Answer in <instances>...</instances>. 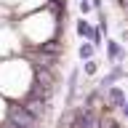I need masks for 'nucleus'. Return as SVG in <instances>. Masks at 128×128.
I'll use <instances>...</instances> for the list:
<instances>
[{
  "label": "nucleus",
  "instance_id": "obj_7",
  "mask_svg": "<svg viewBox=\"0 0 128 128\" xmlns=\"http://www.w3.org/2000/svg\"><path fill=\"white\" fill-rule=\"evenodd\" d=\"M91 6H94V11H102L104 3H102V0H91Z\"/></svg>",
  "mask_w": 128,
  "mask_h": 128
},
{
  "label": "nucleus",
  "instance_id": "obj_1",
  "mask_svg": "<svg viewBox=\"0 0 128 128\" xmlns=\"http://www.w3.org/2000/svg\"><path fill=\"white\" fill-rule=\"evenodd\" d=\"M104 94H107V107H118V110H123L126 102H128V99H126V91L118 88V86H110Z\"/></svg>",
  "mask_w": 128,
  "mask_h": 128
},
{
  "label": "nucleus",
  "instance_id": "obj_4",
  "mask_svg": "<svg viewBox=\"0 0 128 128\" xmlns=\"http://www.w3.org/2000/svg\"><path fill=\"white\" fill-rule=\"evenodd\" d=\"M83 72H86L88 78H94L96 72H99V62H96V59H88V62H83Z\"/></svg>",
  "mask_w": 128,
  "mask_h": 128
},
{
  "label": "nucleus",
  "instance_id": "obj_2",
  "mask_svg": "<svg viewBox=\"0 0 128 128\" xmlns=\"http://www.w3.org/2000/svg\"><path fill=\"white\" fill-rule=\"evenodd\" d=\"M104 46H107V59H110V64H123V59H126V48L120 46L118 40H107Z\"/></svg>",
  "mask_w": 128,
  "mask_h": 128
},
{
  "label": "nucleus",
  "instance_id": "obj_3",
  "mask_svg": "<svg viewBox=\"0 0 128 128\" xmlns=\"http://www.w3.org/2000/svg\"><path fill=\"white\" fill-rule=\"evenodd\" d=\"M78 56H80V62H88V59H96V48L88 43V40H83L78 48Z\"/></svg>",
  "mask_w": 128,
  "mask_h": 128
},
{
  "label": "nucleus",
  "instance_id": "obj_6",
  "mask_svg": "<svg viewBox=\"0 0 128 128\" xmlns=\"http://www.w3.org/2000/svg\"><path fill=\"white\" fill-rule=\"evenodd\" d=\"M6 99H3V96H0V123H3V120H6Z\"/></svg>",
  "mask_w": 128,
  "mask_h": 128
},
{
  "label": "nucleus",
  "instance_id": "obj_5",
  "mask_svg": "<svg viewBox=\"0 0 128 128\" xmlns=\"http://www.w3.org/2000/svg\"><path fill=\"white\" fill-rule=\"evenodd\" d=\"M78 6H80V14L88 16L91 11H94V6H91V0H78Z\"/></svg>",
  "mask_w": 128,
  "mask_h": 128
}]
</instances>
